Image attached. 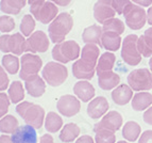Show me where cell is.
Listing matches in <instances>:
<instances>
[{"label":"cell","mask_w":152,"mask_h":143,"mask_svg":"<svg viewBox=\"0 0 152 143\" xmlns=\"http://www.w3.org/2000/svg\"><path fill=\"white\" fill-rule=\"evenodd\" d=\"M74 27V18L67 12L58 14L53 21L49 24L48 34L50 41L54 44L62 43Z\"/></svg>","instance_id":"6da1fadb"},{"label":"cell","mask_w":152,"mask_h":143,"mask_svg":"<svg viewBox=\"0 0 152 143\" xmlns=\"http://www.w3.org/2000/svg\"><path fill=\"white\" fill-rule=\"evenodd\" d=\"M28 3L33 17L44 25L50 24L58 15V8L49 0H28Z\"/></svg>","instance_id":"7a4b0ae2"},{"label":"cell","mask_w":152,"mask_h":143,"mask_svg":"<svg viewBox=\"0 0 152 143\" xmlns=\"http://www.w3.org/2000/svg\"><path fill=\"white\" fill-rule=\"evenodd\" d=\"M16 111L23 119L26 124L32 126L35 129L42 128L45 119V110L39 105L29 102H23L17 105Z\"/></svg>","instance_id":"3957f363"},{"label":"cell","mask_w":152,"mask_h":143,"mask_svg":"<svg viewBox=\"0 0 152 143\" xmlns=\"http://www.w3.org/2000/svg\"><path fill=\"white\" fill-rule=\"evenodd\" d=\"M80 56H81L80 45L72 40L56 44V46L52 49V58L56 62L63 64L78 60Z\"/></svg>","instance_id":"277c9868"},{"label":"cell","mask_w":152,"mask_h":143,"mask_svg":"<svg viewBox=\"0 0 152 143\" xmlns=\"http://www.w3.org/2000/svg\"><path fill=\"white\" fill-rule=\"evenodd\" d=\"M43 78L51 87H60L68 77V69L63 63L48 62L43 69Z\"/></svg>","instance_id":"5b68a950"},{"label":"cell","mask_w":152,"mask_h":143,"mask_svg":"<svg viewBox=\"0 0 152 143\" xmlns=\"http://www.w3.org/2000/svg\"><path fill=\"white\" fill-rule=\"evenodd\" d=\"M137 40L138 36L136 34H129L122 40L121 44V59L126 64L130 66H136L142 62V55L137 49Z\"/></svg>","instance_id":"8992f818"},{"label":"cell","mask_w":152,"mask_h":143,"mask_svg":"<svg viewBox=\"0 0 152 143\" xmlns=\"http://www.w3.org/2000/svg\"><path fill=\"white\" fill-rule=\"evenodd\" d=\"M127 81L135 92L150 91L152 89V73L146 67L133 69L128 75Z\"/></svg>","instance_id":"52a82bcc"},{"label":"cell","mask_w":152,"mask_h":143,"mask_svg":"<svg viewBox=\"0 0 152 143\" xmlns=\"http://www.w3.org/2000/svg\"><path fill=\"white\" fill-rule=\"evenodd\" d=\"M0 50L19 56L26 51V38L23 33L3 34L0 36Z\"/></svg>","instance_id":"ba28073f"},{"label":"cell","mask_w":152,"mask_h":143,"mask_svg":"<svg viewBox=\"0 0 152 143\" xmlns=\"http://www.w3.org/2000/svg\"><path fill=\"white\" fill-rule=\"evenodd\" d=\"M126 25L131 30H140L147 23V11L132 2L124 12Z\"/></svg>","instance_id":"9c48e42d"},{"label":"cell","mask_w":152,"mask_h":143,"mask_svg":"<svg viewBox=\"0 0 152 143\" xmlns=\"http://www.w3.org/2000/svg\"><path fill=\"white\" fill-rule=\"evenodd\" d=\"M21 66L19 77L21 79L27 81L33 77H35L39 73V69L43 66V60L34 54H26L20 60Z\"/></svg>","instance_id":"30bf717a"},{"label":"cell","mask_w":152,"mask_h":143,"mask_svg":"<svg viewBox=\"0 0 152 143\" xmlns=\"http://www.w3.org/2000/svg\"><path fill=\"white\" fill-rule=\"evenodd\" d=\"M49 40L50 38H48V35L44 31H35L26 40V51L31 54L46 52L50 45Z\"/></svg>","instance_id":"8fae6325"},{"label":"cell","mask_w":152,"mask_h":143,"mask_svg":"<svg viewBox=\"0 0 152 143\" xmlns=\"http://www.w3.org/2000/svg\"><path fill=\"white\" fill-rule=\"evenodd\" d=\"M58 111L66 118H71L78 114L81 109V102L77 96L66 94L61 96L56 102Z\"/></svg>","instance_id":"7c38bea8"},{"label":"cell","mask_w":152,"mask_h":143,"mask_svg":"<svg viewBox=\"0 0 152 143\" xmlns=\"http://www.w3.org/2000/svg\"><path fill=\"white\" fill-rule=\"evenodd\" d=\"M122 124H124V120H122L121 114L118 111L112 110V111H107L101 118V120L99 121V123L95 124L94 129L104 128V129L116 133L124 126Z\"/></svg>","instance_id":"4fadbf2b"},{"label":"cell","mask_w":152,"mask_h":143,"mask_svg":"<svg viewBox=\"0 0 152 143\" xmlns=\"http://www.w3.org/2000/svg\"><path fill=\"white\" fill-rule=\"evenodd\" d=\"M93 13L95 19L99 24H103L116 15V11L112 5V0H97L93 8Z\"/></svg>","instance_id":"5bb4252c"},{"label":"cell","mask_w":152,"mask_h":143,"mask_svg":"<svg viewBox=\"0 0 152 143\" xmlns=\"http://www.w3.org/2000/svg\"><path fill=\"white\" fill-rule=\"evenodd\" d=\"M109 108L110 104L105 97L97 96L89 102V104L87 105L86 112L89 118L97 120L99 118H102L109 111Z\"/></svg>","instance_id":"9a60e30c"},{"label":"cell","mask_w":152,"mask_h":143,"mask_svg":"<svg viewBox=\"0 0 152 143\" xmlns=\"http://www.w3.org/2000/svg\"><path fill=\"white\" fill-rule=\"evenodd\" d=\"M13 143H37L35 128L30 125L19 126L15 133H12Z\"/></svg>","instance_id":"2e32d148"},{"label":"cell","mask_w":152,"mask_h":143,"mask_svg":"<svg viewBox=\"0 0 152 143\" xmlns=\"http://www.w3.org/2000/svg\"><path fill=\"white\" fill-rule=\"evenodd\" d=\"M113 102L118 106H124L129 104L133 98V89L129 84H119L111 93Z\"/></svg>","instance_id":"e0dca14e"},{"label":"cell","mask_w":152,"mask_h":143,"mask_svg":"<svg viewBox=\"0 0 152 143\" xmlns=\"http://www.w3.org/2000/svg\"><path fill=\"white\" fill-rule=\"evenodd\" d=\"M96 73V66L84 62L82 59H78L72 65V74L77 79L91 80Z\"/></svg>","instance_id":"ac0fdd59"},{"label":"cell","mask_w":152,"mask_h":143,"mask_svg":"<svg viewBox=\"0 0 152 143\" xmlns=\"http://www.w3.org/2000/svg\"><path fill=\"white\" fill-rule=\"evenodd\" d=\"M74 93L80 100H82L83 102H88L95 97L96 91L91 82H88L87 80H80L75 83Z\"/></svg>","instance_id":"d6986e66"},{"label":"cell","mask_w":152,"mask_h":143,"mask_svg":"<svg viewBox=\"0 0 152 143\" xmlns=\"http://www.w3.org/2000/svg\"><path fill=\"white\" fill-rule=\"evenodd\" d=\"M97 75H98L99 87L104 91L114 90L120 83V76L113 71L101 72V73H97Z\"/></svg>","instance_id":"ffe728a7"},{"label":"cell","mask_w":152,"mask_h":143,"mask_svg":"<svg viewBox=\"0 0 152 143\" xmlns=\"http://www.w3.org/2000/svg\"><path fill=\"white\" fill-rule=\"evenodd\" d=\"M122 40L120 34L113 31H103L101 36V47L107 49V51H117L120 49Z\"/></svg>","instance_id":"44dd1931"},{"label":"cell","mask_w":152,"mask_h":143,"mask_svg":"<svg viewBox=\"0 0 152 143\" xmlns=\"http://www.w3.org/2000/svg\"><path fill=\"white\" fill-rule=\"evenodd\" d=\"M102 27L99 25H91L84 29L82 33V41L85 44H96L101 47Z\"/></svg>","instance_id":"7402d4cb"},{"label":"cell","mask_w":152,"mask_h":143,"mask_svg":"<svg viewBox=\"0 0 152 143\" xmlns=\"http://www.w3.org/2000/svg\"><path fill=\"white\" fill-rule=\"evenodd\" d=\"M25 87L29 95L32 97H41L46 91V82L44 78L37 76L27 80Z\"/></svg>","instance_id":"603a6c76"},{"label":"cell","mask_w":152,"mask_h":143,"mask_svg":"<svg viewBox=\"0 0 152 143\" xmlns=\"http://www.w3.org/2000/svg\"><path fill=\"white\" fill-rule=\"evenodd\" d=\"M131 105L135 111H144L152 105V94L150 92H137L131 100Z\"/></svg>","instance_id":"cb8c5ba5"},{"label":"cell","mask_w":152,"mask_h":143,"mask_svg":"<svg viewBox=\"0 0 152 143\" xmlns=\"http://www.w3.org/2000/svg\"><path fill=\"white\" fill-rule=\"evenodd\" d=\"M99 55H100V49L98 45L96 44H85V46L82 48L81 51V58L84 62L97 66L99 59Z\"/></svg>","instance_id":"d4e9b609"},{"label":"cell","mask_w":152,"mask_h":143,"mask_svg":"<svg viewBox=\"0 0 152 143\" xmlns=\"http://www.w3.org/2000/svg\"><path fill=\"white\" fill-rule=\"evenodd\" d=\"M142 135V127L135 121H128L122 126V137L129 142H135Z\"/></svg>","instance_id":"484cf974"},{"label":"cell","mask_w":152,"mask_h":143,"mask_svg":"<svg viewBox=\"0 0 152 143\" xmlns=\"http://www.w3.org/2000/svg\"><path fill=\"white\" fill-rule=\"evenodd\" d=\"M28 0H1L0 10L9 15H17L25 8Z\"/></svg>","instance_id":"4316f807"},{"label":"cell","mask_w":152,"mask_h":143,"mask_svg":"<svg viewBox=\"0 0 152 143\" xmlns=\"http://www.w3.org/2000/svg\"><path fill=\"white\" fill-rule=\"evenodd\" d=\"M116 62V56L114 52L112 51H105L104 54H102L99 57L98 63L96 66L97 73H101V72H107V71H113Z\"/></svg>","instance_id":"83f0119b"},{"label":"cell","mask_w":152,"mask_h":143,"mask_svg":"<svg viewBox=\"0 0 152 143\" xmlns=\"http://www.w3.org/2000/svg\"><path fill=\"white\" fill-rule=\"evenodd\" d=\"M80 135V127L75 123H68L62 127V130L58 135V138L62 142L69 143L76 140Z\"/></svg>","instance_id":"f1b7e54d"},{"label":"cell","mask_w":152,"mask_h":143,"mask_svg":"<svg viewBox=\"0 0 152 143\" xmlns=\"http://www.w3.org/2000/svg\"><path fill=\"white\" fill-rule=\"evenodd\" d=\"M63 127V120L58 114L51 111L45 118V128L48 133H56Z\"/></svg>","instance_id":"f546056e"},{"label":"cell","mask_w":152,"mask_h":143,"mask_svg":"<svg viewBox=\"0 0 152 143\" xmlns=\"http://www.w3.org/2000/svg\"><path fill=\"white\" fill-rule=\"evenodd\" d=\"M19 127L18 120L13 115H4L0 119V131L3 133H13Z\"/></svg>","instance_id":"4dcf8cb0"},{"label":"cell","mask_w":152,"mask_h":143,"mask_svg":"<svg viewBox=\"0 0 152 143\" xmlns=\"http://www.w3.org/2000/svg\"><path fill=\"white\" fill-rule=\"evenodd\" d=\"M9 97L13 104H18L25 98V89L20 81H13L9 88Z\"/></svg>","instance_id":"1f68e13d"},{"label":"cell","mask_w":152,"mask_h":143,"mask_svg":"<svg viewBox=\"0 0 152 143\" xmlns=\"http://www.w3.org/2000/svg\"><path fill=\"white\" fill-rule=\"evenodd\" d=\"M126 29V24L117 17H112L102 24V30L103 31H113L121 35Z\"/></svg>","instance_id":"d6a6232c"},{"label":"cell","mask_w":152,"mask_h":143,"mask_svg":"<svg viewBox=\"0 0 152 143\" xmlns=\"http://www.w3.org/2000/svg\"><path fill=\"white\" fill-rule=\"evenodd\" d=\"M137 49L145 58H151L152 57V40L146 34L138 36L137 40Z\"/></svg>","instance_id":"836d02e7"},{"label":"cell","mask_w":152,"mask_h":143,"mask_svg":"<svg viewBox=\"0 0 152 143\" xmlns=\"http://www.w3.org/2000/svg\"><path fill=\"white\" fill-rule=\"evenodd\" d=\"M2 66L9 74L15 75L19 69V60L16 55H5L2 58Z\"/></svg>","instance_id":"e575fe53"},{"label":"cell","mask_w":152,"mask_h":143,"mask_svg":"<svg viewBox=\"0 0 152 143\" xmlns=\"http://www.w3.org/2000/svg\"><path fill=\"white\" fill-rule=\"evenodd\" d=\"M95 133V142L96 143H116V135L114 131L107 130L104 128L94 129Z\"/></svg>","instance_id":"d590c367"},{"label":"cell","mask_w":152,"mask_h":143,"mask_svg":"<svg viewBox=\"0 0 152 143\" xmlns=\"http://www.w3.org/2000/svg\"><path fill=\"white\" fill-rule=\"evenodd\" d=\"M35 29V18L33 15L30 14H26L21 19L20 23V32L25 36L29 38L33 33V30Z\"/></svg>","instance_id":"8d00e7d4"},{"label":"cell","mask_w":152,"mask_h":143,"mask_svg":"<svg viewBox=\"0 0 152 143\" xmlns=\"http://www.w3.org/2000/svg\"><path fill=\"white\" fill-rule=\"evenodd\" d=\"M15 28V21L14 18L9 15L0 16V31L3 33H8L14 30Z\"/></svg>","instance_id":"74e56055"},{"label":"cell","mask_w":152,"mask_h":143,"mask_svg":"<svg viewBox=\"0 0 152 143\" xmlns=\"http://www.w3.org/2000/svg\"><path fill=\"white\" fill-rule=\"evenodd\" d=\"M131 3V0H112V5L118 15H124V12Z\"/></svg>","instance_id":"f35d334b"},{"label":"cell","mask_w":152,"mask_h":143,"mask_svg":"<svg viewBox=\"0 0 152 143\" xmlns=\"http://www.w3.org/2000/svg\"><path fill=\"white\" fill-rule=\"evenodd\" d=\"M10 97L5 93H0V119L7 115L10 107Z\"/></svg>","instance_id":"ab89813d"},{"label":"cell","mask_w":152,"mask_h":143,"mask_svg":"<svg viewBox=\"0 0 152 143\" xmlns=\"http://www.w3.org/2000/svg\"><path fill=\"white\" fill-rule=\"evenodd\" d=\"M9 77L5 73V69H3V66H0V92L4 91L8 89L9 87Z\"/></svg>","instance_id":"60d3db41"},{"label":"cell","mask_w":152,"mask_h":143,"mask_svg":"<svg viewBox=\"0 0 152 143\" xmlns=\"http://www.w3.org/2000/svg\"><path fill=\"white\" fill-rule=\"evenodd\" d=\"M138 143H152V130H145L138 138Z\"/></svg>","instance_id":"b9f144b4"},{"label":"cell","mask_w":152,"mask_h":143,"mask_svg":"<svg viewBox=\"0 0 152 143\" xmlns=\"http://www.w3.org/2000/svg\"><path fill=\"white\" fill-rule=\"evenodd\" d=\"M142 119H144L145 123H147L148 125L152 126V105L148 109H146V111L144 112V115H142Z\"/></svg>","instance_id":"7bdbcfd3"},{"label":"cell","mask_w":152,"mask_h":143,"mask_svg":"<svg viewBox=\"0 0 152 143\" xmlns=\"http://www.w3.org/2000/svg\"><path fill=\"white\" fill-rule=\"evenodd\" d=\"M76 143H96L93 139L91 136H88V135H84V136H81L80 138L77 139Z\"/></svg>","instance_id":"ee69618b"},{"label":"cell","mask_w":152,"mask_h":143,"mask_svg":"<svg viewBox=\"0 0 152 143\" xmlns=\"http://www.w3.org/2000/svg\"><path fill=\"white\" fill-rule=\"evenodd\" d=\"M132 2L140 7H150L152 5V0H131Z\"/></svg>","instance_id":"f6af8a7d"},{"label":"cell","mask_w":152,"mask_h":143,"mask_svg":"<svg viewBox=\"0 0 152 143\" xmlns=\"http://www.w3.org/2000/svg\"><path fill=\"white\" fill-rule=\"evenodd\" d=\"M39 143H54L53 138L51 135H44L41 137V140H39Z\"/></svg>","instance_id":"bcb514c9"},{"label":"cell","mask_w":152,"mask_h":143,"mask_svg":"<svg viewBox=\"0 0 152 143\" xmlns=\"http://www.w3.org/2000/svg\"><path fill=\"white\" fill-rule=\"evenodd\" d=\"M49 1L56 3V5H60V7H66L71 2V0H49Z\"/></svg>","instance_id":"7dc6e473"},{"label":"cell","mask_w":152,"mask_h":143,"mask_svg":"<svg viewBox=\"0 0 152 143\" xmlns=\"http://www.w3.org/2000/svg\"><path fill=\"white\" fill-rule=\"evenodd\" d=\"M0 143H13L12 137H10L8 135L0 136Z\"/></svg>","instance_id":"c3c4849f"},{"label":"cell","mask_w":152,"mask_h":143,"mask_svg":"<svg viewBox=\"0 0 152 143\" xmlns=\"http://www.w3.org/2000/svg\"><path fill=\"white\" fill-rule=\"evenodd\" d=\"M147 23L152 26V5H150L147 10Z\"/></svg>","instance_id":"681fc988"},{"label":"cell","mask_w":152,"mask_h":143,"mask_svg":"<svg viewBox=\"0 0 152 143\" xmlns=\"http://www.w3.org/2000/svg\"><path fill=\"white\" fill-rule=\"evenodd\" d=\"M144 34H146L147 36H149L150 38L152 40V27H150V28H148L147 30L145 31V33Z\"/></svg>","instance_id":"f907efd6"},{"label":"cell","mask_w":152,"mask_h":143,"mask_svg":"<svg viewBox=\"0 0 152 143\" xmlns=\"http://www.w3.org/2000/svg\"><path fill=\"white\" fill-rule=\"evenodd\" d=\"M149 66H150V71H151V73H152V57L149 60Z\"/></svg>","instance_id":"816d5d0a"},{"label":"cell","mask_w":152,"mask_h":143,"mask_svg":"<svg viewBox=\"0 0 152 143\" xmlns=\"http://www.w3.org/2000/svg\"><path fill=\"white\" fill-rule=\"evenodd\" d=\"M117 143H129V141H126V140H120V141H118Z\"/></svg>","instance_id":"f5cc1de1"}]
</instances>
